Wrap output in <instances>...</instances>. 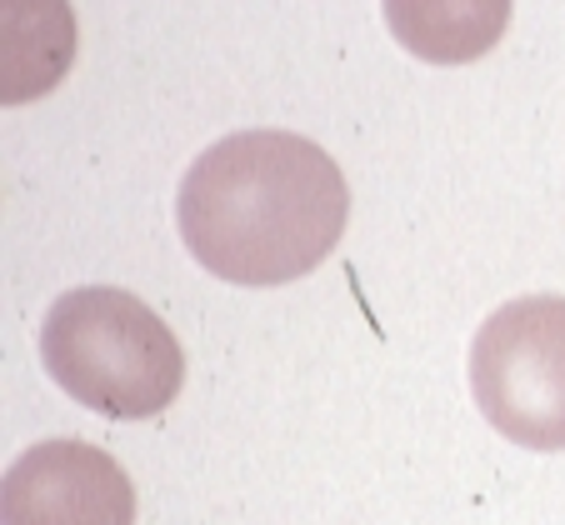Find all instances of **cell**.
Returning a JSON list of instances; mask_svg holds the SVG:
<instances>
[{"label":"cell","mask_w":565,"mask_h":525,"mask_svg":"<svg viewBox=\"0 0 565 525\" xmlns=\"http://www.w3.org/2000/svg\"><path fill=\"white\" fill-rule=\"evenodd\" d=\"M385 25L430 65H466L501 45L511 0H385Z\"/></svg>","instance_id":"8992f818"},{"label":"cell","mask_w":565,"mask_h":525,"mask_svg":"<svg viewBox=\"0 0 565 525\" xmlns=\"http://www.w3.org/2000/svg\"><path fill=\"white\" fill-rule=\"evenodd\" d=\"M41 361L51 381L110 420L160 416L185 386L175 331L120 286H75L45 311Z\"/></svg>","instance_id":"7a4b0ae2"},{"label":"cell","mask_w":565,"mask_h":525,"mask_svg":"<svg viewBox=\"0 0 565 525\" xmlns=\"http://www.w3.org/2000/svg\"><path fill=\"white\" fill-rule=\"evenodd\" d=\"M480 416L525 450H565V296H521L470 341Z\"/></svg>","instance_id":"3957f363"},{"label":"cell","mask_w":565,"mask_h":525,"mask_svg":"<svg viewBox=\"0 0 565 525\" xmlns=\"http://www.w3.org/2000/svg\"><path fill=\"white\" fill-rule=\"evenodd\" d=\"M341 165L296 130H235L191 161L175 195L181 240L231 286H286L345 236Z\"/></svg>","instance_id":"6da1fadb"},{"label":"cell","mask_w":565,"mask_h":525,"mask_svg":"<svg viewBox=\"0 0 565 525\" xmlns=\"http://www.w3.org/2000/svg\"><path fill=\"white\" fill-rule=\"evenodd\" d=\"M0 525H136V485L90 440H41L6 471Z\"/></svg>","instance_id":"277c9868"},{"label":"cell","mask_w":565,"mask_h":525,"mask_svg":"<svg viewBox=\"0 0 565 525\" xmlns=\"http://www.w3.org/2000/svg\"><path fill=\"white\" fill-rule=\"evenodd\" d=\"M75 61L71 0H0V75L6 106L35 100L65 81Z\"/></svg>","instance_id":"5b68a950"}]
</instances>
